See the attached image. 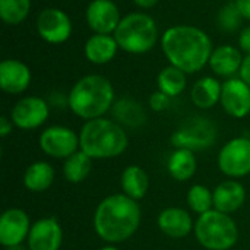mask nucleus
Listing matches in <instances>:
<instances>
[{"label": "nucleus", "instance_id": "4", "mask_svg": "<svg viewBox=\"0 0 250 250\" xmlns=\"http://www.w3.org/2000/svg\"><path fill=\"white\" fill-rule=\"evenodd\" d=\"M129 138L122 125L110 119L88 120L79 132V149L92 160H107L122 155Z\"/></svg>", "mask_w": 250, "mask_h": 250}, {"label": "nucleus", "instance_id": "13", "mask_svg": "<svg viewBox=\"0 0 250 250\" xmlns=\"http://www.w3.org/2000/svg\"><path fill=\"white\" fill-rule=\"evenodd\" d=\"M220 103L229 116L246 117L250 113V86L240 78H229L223 82Z\"/></svg>", "mask_w": 250, "mask_h": 250}, {"label": "nucleus", "instance_id": "39", "mask_svg": "<svg viewBox=\"0 0 250 250\" xmlns=\"http://www.w3.org/2000/svg\"><path fill=\"white\" fill-rule=\"evenodd\" d=\"M227 1H234V0H227Z\"/></svg>", "mask_w": 250, "mask_h": 250}, {"label": "nucleus", "instance_id": "33", "mask_svg": "<svg viewBox=\"0 0 250 250\" xmlns=\"http://www.w3.org/2000/svg\"><path fill=\"white\" fill-rule=\"evenodd\" d=\"M239 78L243 79L248 85L250 86V56H246L243 63H242V67H240V72H239Z\"/></svg>", "mask_w": 250, "mask_h": 250}, {"label": "nucleus", "instance_id": "30", "mask_svg": "<svg viewBox=\"0 0 250 250\" xmlns=\"http://www.w3.org/2000/svg\"><path fill=\"white\" fill-rule=\"evenodd\" d=\"M242 21H243V16H242L236 1L226 3L220 9L218 16H217L218 28L224 32H236L240 28Z\"/></svg>", "mask_w": 250, "mask_h": 250}, {"label": "nucleus", "instance_id": "3", "mask_svg": "<svg viewBox=\"0 0 250 250\" xmlns=\"http://www.w3.org/2000/svg\"><path fill=\"white\" fill-rule=\"evenodd\" d=\"M67 104L73 114L86 122L100 119L114 104V88L103 75H86L70 89Z\"/></svg>", "mask_w": 250, "mask_h": 250}, {"label": "nucleus", "instance_id": "38", "mask_svg": "<svg viewBox=\"0 0 250 250\" xmlns=\"http://www.w3.org/2000/svg\"><path fill=\"white\" fill-rule=\"evenodd\" d=\"M100 250H119L117 248H114V246H105V248H101Z\"/></svg>", "mask_w": 250, "mask_h": 250}, {"label": "nucleus", "instance_id": "35", "mask_svg": "<svg viewBox=\"0 0 250 250\" xmlns=\"http://www.w3.org/2000/svg\"><path fill=\"white\" fill-rule=\"evenodd\" d=\"M243 19H248L250 21V0H234Z\"/></svg>", "mask_w": 250, "mask_h": 250}, {"label": "nucleus", "instance_id": "11", "mask_svg": "<svg viewBox=\"0 0 250 250\" xmlns=\"http://www.w3.org/2000/svg\"><path fill=\"white\" fill-rule=\"evenodd\" d=\"M50 114L48 104L40 97L21 98L10 111V120L13 125L23 130H32L42 126Z\"/></svg>", "mask_w": 250, "mask_h": 250}, {"label": "nucleus", "instance_id": "16", "mask_svg": "<svg viewBox=\"0 0 250 250\" xmlns=\"http://www.w3.org/2000/svg\"><path fill=\"white\" fill-rule=\"evenodd\" d=\"M31 83L29 67L16 59H6L0 63V88L10 95L22 94Z\"/></svg>", "mask_w": 250, "mask_h": 250}, {"label": "nucleus", "instance_id": "12", "mask_svg": "<svg viewBox=\"0 0 250 250\" xmlns=\"http://www.w3.org/2000/svg\"><path fill=\"white\" fill-rule=\"evenodd\" d=\"M85 19L94 34H114L122 16L113 0H92L86 7Z\"/></svg>", "mask_w": 250, "mask_h": 250}, {"label": "nucleus", "instance_id": "19", "mask_svg": "<svg viewBox=\"0 0 250 250\" xmlns=\"http://www.w3.org/2000/svg\"><path fill=\"white\" fill-rule=\"evenodd\" d=\"M214 209L231 214L243 207L246 201V189L236 180H226L214 189Z\"/></svg>", "mask_w": 250, "mask_h": 250}, {"label": "nucleus", "instance_id": "26", "mask_svg": "<svg viewBox=\"0 0 250 250\" xmlns=\"http://www.w3.org/2000/svg\"><path fill=\"white\" fill-rule=\"evenodd\" d=\"M186 75L188 73H185L183 70H180L179 67H176L173 64L163 67L157 78L158 91L164 92L170 98L180 95L186 89V85H188Z\"/></svg>", "mask_w": 250, "mask_h": 250}, {"label": "nucleus", "instance_id": "29", "mask_svg": "<svg viewBox=\"0 0 250 250\" xmlns=\"http://www.w3.org/2000/svg\"><path fill=\"white\" fill-rule=\"evenodd\" d=\"M188 205L199 215L214 209V193L204 185H193L188 192Z\"/></svg>", "mask_w": 250, "mask_h": 250}, {"label": "nucleus", "instance_id": "32", "mask_svg": "<svg viewBox=\"0 0 250 250\" xmlns=\"http://www.w3.org/2000/svg\"><path fill=\"white\" fill-rule=\"evenodd\" d=\"M239 48L243 54L250 56V26H246L239 34Z\"/></svg>", "mask_w": 250, "mask_h": 250}, {"label": "nucleus", "instance_id": "21", "mask_svg": "<svg viewBox=\"0 0 250 250\" xmlns=\"http://www.w3.org/2000/svg\"><path fill=\"white\" fill-rule=\"evenodd\" d=\"M221 89L223 83L212 78V76H204L199 81L195 82L190 91L192 103L202 110H208L220 103L221 100Z\"/></svg>", "mask_w": 250, "mask_h": 250}, {"label": "nucleus", "instance_id": "2", "mask_svg": "<svg viewBox=\"0 0 250 250\" xmlns=\"http://www.w3.org/2000/svg\"><path fill=\"white\" fill-rule=\"evenodd\" d=\"M141 224V208L138 202L125 193L110 195L103 199L94 214V230L97 236L110 243L129 240Z\"/></svg>", "mask_w": 250, "mask_h": 250}, {"label": "nucleus", "instance_id": "17", "mask_svg": "<svg viewBox=\"0 0 250 250\" xmlns=\"http://www.w3.org/2000/svg\"><path fill=\"white\" fill-rule=\"evenodd\" d=\"M158 229L171 239H183L193 229L195 224L189 212L183 208H166L160 212L157 220Z\"/></svg>", "mask_w": 250, "mask_h": 250}, {"label": "nucleus", "instance_id": "15", "mask_svg": "<svg viewBox=\"0 0 250 250\" xmlns=\"http://www.w3.org/2000/svg\"><path fill=\"white\" fill-rule=\"evenodd\" d=\"M63 231L56 217L40 218L31 226L28 234L29 250H60Z\"/></svg>", "mask_w": 250, "mask_h": 250}, {"label": "nucleus", "instance_id": "28", "mask_svg": "<svg viewBox=\"0 0 250 250\" xmlns=\"http://www.w3.org/2000/svg\"><path fill=\"white\" fill-rule=\"evenodd\" d=\"M31 0H0V18L6 25H19L29 15Z\"/></svg>", "mask_w": 250, "mask_h": 250}, {"label": "nucleus", "instance_id": "34", "mask_svg": "<svg viewBox=\"0 0 250 250\" xmlns=\"http://www.w3.org/2000/svg\"><path fill=\"white\" fill-rule=\"evenodd\" d=\"M12 126H13V122L7 119L6 116H1L0 117V136L6 138L12 132Z\"/></svg>", "mask_w": 250, "mask_h": 250}, {"label": "nucleus", "instance_id": "7", "mask_svg": "<svg viewBox=\"0 0 250 250\" xmlns=\"http://www.w3.org/2000/svg\"><path fill=\"white\" fill-rule=\"evenodd\" d=\"M217 139L215 125L205 117H192L186 120L173 135L171 144L174 148H185L190 151L205 149Z\"/></svg>", "mask_w": 250, "mask_h": 250}, {"label": "nucleus", "instance_id": "24", "mask_svg": "<svg viewBox=\"0 0 250 250\" xmlns=\"http://www.w3.org/2000/svg\"><path fill=\"white\" fill-rule=\"evenodd\" d=\"M54 168L47 161H35L23 173V186L31 192H44L54 182Z\"/></svg>", "mask_w": 250, "mask_h": 250}, {"label": "nucleus", "instance_id": "18", "mask_svg": "<svg viewBox=\"0 0 250 250\" xmlns=\"http://www.w3.org/2000/svg\"><path fill=\"white\" fill-rule=\"evenodd\" d=\"M243 60L245 57L240 48L224 44L212 50L208 64L215 75L223 78H234V75L240 72Z\"/></svg>", "mask_w": 250, "mask_h": 250}, {"label": "nucleus", "instance_id": "27", "mask_svg": "<svg viewBox=\"0 0 250 250\" xmlns=\"http://www.w3.org/2000/svg\"><path fill=\"white\" fill-rule=\"evenodd\" d=\"M91 170H92V158L79 149L64 160L63 176L69 183L78 185L82 183L89 176Z\"/></svg>", "mask_w": 250, "mask_h": 250}, {"label": "nucleus", "instance_id": "37", "mask_svg": "<svg viewBox=\"0 0 250 250\" xmlns=\"http://www.w3.org/2000/svg\"><path fill=\"white\" fill-rule=\"evenodd\" d=\"M6 250H29L26 249L23 245H19V246H12V248H6Z\"/></svg>", "mask_w": 250, "mask_h": 250}, {"label": "nucleus", "instance_id": "5", "mask_svg": "<svg viewBox=\"0 0 250 250\" xmlns=\"http://www.w3.org/2000/svg\"><path fill=\"white\" fill-rule=\"evenodd\" d=\"M113 35L120 50L130 54H145L158 41V26L148 13L133 12L122 18Z\"/></svg>", "mask_w": 250, "mask_h": 250}, {"label": "nucleus", "instance_id": "10", "mask_svg": "<svg viewBox=\"0 0 250 250\" xmlns=\"http://www.w3.org/2000/svg\"><path fill=\"white\" fill-rule=\"evenodd\" d=\"M41 151L51 158H69L79 148V135L66 126H50L40 135Z\"/></svg>", "mask_w": 250, "mask_h": 250}, {"label": "nucleus", "instance_id": "31", "mask_svg": "<svg viewBox=\"0 0 250 250\" xmlns=\"http://www.w3.org/2000/svg\"><path fill=\"white\" fill-rule=\"evenodd\" d=\"M170 97L168 95H166L164 92H161V91H155L151 97H149V107L154 110V111H157V113H160V111H164V110H167L168 107H170Z\"/></svg>", "mask_w": 250, "mask_h": 250}, {"label": "nucleus", "instance_id": "23", "mask_svg": "<svg viewBox=\"0 0 250 250\" xmlns=\"http://www.w3.org/2000/svg\"><path fill=\"white\" fill-rule=\"evenodd\" d=\"M196 167L198 161L193 151L185 148H176L167 163V170L170 176L177 182H186L192 179L196 173Z\"/></svg>", "mask_w": 250, "mask_h": 250}, {"label": "nucleus", "instance_id": "25", "mask_svg": "<svg viewBox=\"0 0 250 250\" xmlns=\"http://www.w3.org/2000/svg\"><path fill=\"white\" fill-rule=\"evenodd\" d=\"M111 111L119 125H125L129 127H138L146 120L145 110L133 98H120L114 101Z\"/></svg>", "mask_w": 250, "mask_h": 250}, {"label": "nucleus", "instance_id": "22", "mask_svg": "<svg viewBox=\"0 0 250 250\" xmlns=\"http://www.w3.org/2000/svg\"><path fill=\"white\" fill-rule=\"evenodd\" d=\"M120 185L125 195H127L135 201H139L146 195L149 189V177L142 167L133 164V166H127L123 170L120 177Z\"/></svg>", "mask_w": 250, "mask_h": 250}, {"label": "nucleus", "instance_id": "14", "mask_svg": "<svg viewBox=\"0 0 250 250\" xmlns=\"http://www.w3.org/2000/svg\"><path fill=\"white\" fill-rule=\"evenodd\" d=\"M29 217L23 209L9 208L0 218V243L4 248L19 246L28 240L31 230Z\"/></svg>", "mask_w": 250, "mask_h": 250}, {"label": "nucleus", "instance_id": "9", "mask_svg": "<svg viewBox=\"0 0 250 250\" xmlns=\"http://www.w3.org/2000/svg\"><path fill=\"white\" fill-rule=\"evenodd\" d=\"M37 32L48 44H63L72 35V21L59 7H47L37 18Z\"/></svg>", "mask_w": 250, "mask_h": 250}, {"label": "nucleus", "instance_id": "36", "mask_svg": "<svg viewBox=\"0 0 250 250\" xmlns=\"http://www.w3.org/2000/svg\"><path fill=\"white\" fill-rule=\"evenodd\" d=\"M133 3L139 9H151V7H154L158 3V0H133Z\"/></svg>", "mask_w": 250, "mask_h": 250}, {"label": "nucleus", "instance_id": "6", "mask_svg": "<svg viewBox=\"0 0 250 250\" xmlns=\"http://www.w3.org/2000/svg\"><path fill=\"white\" fill-rule=\"evenodd\" d=\"M193 231L198 243L208 250L231 249L239 239V230L234 220L229 214L217 209L199 215Z\"/></svg>", "mask_w": 250, "mask_h": 250}, {"label": "nucleus", "instance_id": "1", "mask_svg": "<svg viewBox=\"0 0 250 250\" xmlns=\"http://www.w3.org/2000/svg\"><path fill=\"white\" fill-rule=\"evenodd\" d=\"M161 48L168 63L188 75L202 70L209 63L214 50L208 34L192 25H174L166 29Z\"/></svg>", "mask_w": 250, "mask_h": 250}, {"label": "nucleus", "instance_id": "20", "mask_svg": "<svg viewBox=\"0 0 250 250\" xmlns=\"http://www.w3.org/2000/svg\"><path fill=\"white\" fill-rule=\"evenodd\" d=\"M119 44L113 34H92L83 47V53L88 62L94 64H105L110 63L117 51Z\"/></svg>", "mask_w": 250, "mask_h": 250}, {"label": "nucleus", "instance_id": "8", "mask_svg": "<svg viewBox=\"0 0 250 250\" xmlns=\"http://www.w3.org/2000/svg\"><path fill=\"white\" fill-rule=\"evenodd\" d=\"M218 167L233 179L250 174V139L234 138L229 141L218 154Z\"/></svg>", "mask_w": 250, "mask_h": 250}]
</instances>
